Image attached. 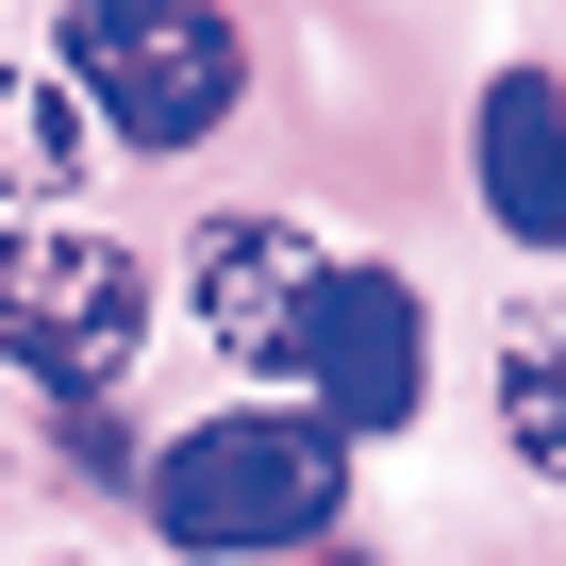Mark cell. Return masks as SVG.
<instances>
[{
  "label": "cell",
  "instance_id": "ba28073f",
  "mask_svg": "<svg viewBox=\"0 0 566 566\" xmlns=\"http://www.w3.org/2000/svg\"><path fill=\"white\" fill-rule=\"evenodd\" d=\"M500 433L533 483H566V317H516L500 334Z\"/></svg>",
  "mask_w": 566,
  "mask_h": 566
},
{
  "label": "cell",
  "instance_id": "277c9868",
  "mask_svg": "<svg viewBox=\"0 0 566 566\" xmlns=\"http://www.w3.org/2000/svg\"><path fill=\"white\" fill-rule=\"evenodd\" d=\"M283 367H301V400H317L334 450H350V433H400V417L433 400V301H417L400 266H317Z\"/></svg>",
  "mask_w": 566,
  "mask_h": 566
},
{
  "label": "cell",
  "instance_id": "8992f818",
  "mask_svg": "<svg viewBox=\"0 0 566 566\" xmlns=\"http://www.w3.org/2000/svg\"><path fill=\"white\" fill-rule=\"evenodd\" d=\"M467 167H483V217H500L516 250H566V84H549V67H500V84H483Z\"/></svg>",
  "mask_w": 566,
  "mask_h": 566
},
{
  "label": "cell",
  "instance_id": "3957f363",
  "mask_svg": "<svg viewBox=\"0 0 566 566\" xmlns=\"http://www.w3.org/2000/svg\"><path fill=\"white\" fill-rule=\"evenodd\" d=\"M150 350V266L84 217H0V367L51 400H117Z\"/></svg>",
  "mask_w": 566,
  "mask_h": 566
},
{
  "label": "cell",
  "instance_id": "6da1fadb",
  "mask_svg": "<svg viewBox=\"0 0 566 566\" xmlns=\"http://www.w3.org/2000/svg\"><path fill=\"white\" fill-rule=\"evenodd\" d=\"M350 516V450L317 417H283V400H233L200 433H167L150 467V533L200 549V566H266V549H317Z\"/></svg>",
  "mask_w": 566,
  "mask_h": 566
},
{
  "label": "cell",
  "instance_id": "5b68a950",
  "mask_svg": "<svg viewBox=\"0 0 566 566\" xmlns=\"http://www.w3.org/2000/svg\"><path fill=\"white\" fill-rule=\"evenodd\" d=\"M317 233L301 217H200V250H184V301H200V334L233 350V367H283V334H301V301H317Z\"/></svg>",
  "mask_w": 566,
  "mask_h": 566
},
{
  "label": "cell",
  "instance_id": "7a4b0ae2",
  "mask_svg": "<svg viewBox=\"0 0 566 566\" xmlns=\"http://www.w3.org/2000/svg\"><path fill=\"white\" fill-rule=\"evenodd\" d=\"M51 84L84 101L101 150H200V134L250 101V51H233L217 0H67Z\"/></svg>",
  "mask_w": 566,
  "mask_h": 566
},
{
  "label": "cell",
  "instance_id": "52a82bcc",
  "mask_svg": "<svg viewBox=\"0 0 566 566\" xmlns=\"http://www.w3.org/2000/svg\"><path fill=\"white\" fill-rule=\"evenodd\" d=\"M101 167V134H84V101L51 84V67H0V217H67V184Z\"/></svg>",
  "mask_w": 566,
  "mask_h": 566
}]
</instances>
